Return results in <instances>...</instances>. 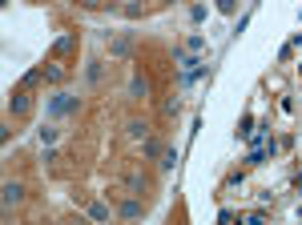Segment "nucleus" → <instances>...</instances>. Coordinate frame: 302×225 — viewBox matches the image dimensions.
I'll return each instance as SVG.
<instances>
[{
  "instance_id": "obj_1",
  "label": "nucleus",
  "mask_w": 302,
  "mask_h": 225,
  "mask_svg": "<svg viewBox=\"0 0 302 225\" xmlns=\"http://www.w3.org/2000/svg\"><path fill=\"white\" fill-rule=\"evenodd\" d=\"M8 113H16V117H20V113H28V89H24V85L12 92V101H8Z\"/></svg>"
},
{
  "instance_id": "obj_10",
  "label": "nucleus",
  "mask_w": 302,
  "mask_h": 225,
  "mask_svg": "<svg viewBox=\"0 0 302 225\" xmlns=\"http://www.w3.org/2000/svg\"><path fill=\"white\" fill-rule=\"evenodd\" d=\"M89 217H93V221H105V217H109V209L97 201V205H89Z\"/></svg>"
},
{
  "instance_id": "obj_2",
  "label": "nucleus",
  "mask_w": 302,
  "mask_h": 225,
  "mask_svg": "<svg viewBox=\"0 0 302 225\" xmlns=\"http://www.w3.org/2000/svg\"><path fill=\"white\" fill-rule=\"evenodd\" d=\"M20 197H24V189H20V185H12V181H8V185H4V205H16V201H20Z\"/></svg>"
},
{
  "instance_id": "obj_7",
  "label": "nucleus",
  "mask_w": 302,
  "mask_h": 225,
  "mask_svg": "<svg viewBox=\"0 0 302 225\" xmlns=\"http://www.w3.org/2000/svg\"><path fill=\"white\" fill-rule=\"evenodd\" d=\"M113 56H129V37H121V41H113Z\"/></svg>"
},
{
  "instance_id": "obj_3",
  "label": "nucleus",
  "mask_w": 302,
  "mask_h": 225,
  "mask_svg": "<svg viewBox=\"0 0 302 225\" xmlns=\"http://www.w3.org/2000/svg\"><path fill=\"white\" fill-rule=\"evenodd\" d=\"M49 109H52V113H69V109H77V101H73V96H56Z\"/></svg>"
},
{
  "instance_id": "obj_8",
  "label": "nucleus",
  "mask_w": 302,
  "mask_h": 225,
  "mask_svg": "<svg viewBox=\"0 0 302 225\" xmlns=\"http://www.w3.org/2000/svg\"><path fill=\"white\" fill-rule=\"evenodd\" d=\"M141 153H145V157H157V153H161V145H157L153 137H145V145H141Z\"/></svg>"
},
{
  "instance_id": "obj_6",
  "label": "nucleus",
  "mask_w": 302,
  "mask_h": 225,
  "mask_svg": "<svg viewBox=\"0 0 302 225\" xmlns=\"http://www.w3.org/2000/svg\"><path fill=\"white\" fill-rule=\"evenodd\" d=\"M129 137H149V125L145 121H129Z\"/></svg>"
},
{
  "instance_id": "obj_12",
  "label": "nucleus",
  "mask_w": 302,
  "mask_h": 225,
  "mask_svg": "<svg viewBox=\"0 0 302 225\" xmlns=\"http://www.w3.org/2000/svg\"><path fill=\"white\" fill-rule=\"evenodd\" d=\"M81 4H85V8H97V4H101V0H81Z\"/></svg>"
},
{
  "instance_id": "obj_11",
  "label": "nucleus",
  "mask_w": 302,
  "mask_h": 225,
  "mask_svg": "<svg viewBox=\"0 0 302 225\" xmlns=\"http://www.w3.org/2000/svg\"><path fill=\"white\" fill-rule=\"evenodd\" d=\"M129 92L141 101V96H145V81H141V77H133V81H129Z\"/></svg>"
},
{
  "instance_id": "obj_9",
  "label": "nucleus",
  "mask_w": 302,
  "mask_h": 225,
  "mask_svg": "<svg viewBox=\"0 0 302 225\" xmlns=\"http://www.w3.org/2000/svg\"><path fill=\"white\" fill-rule=\"evenodd\" d=\"M173 165H177V149H169V153L161 157V169H165V173H173Z\"/></svg>"
},
{
  "instance_id": "obj_5",
  "label": "nucleus",
  "mask_w": 302,
  "mask_h": 225,
  "mask_svg": "<svg viewBox=\"0 0 302 225\" xmlns=\"http://www.w3.org/2000/svg\"><path fill=\"white\" fill-rule=\"evenodd\" d=\"M73 45H77V37H60V41H56V48H52V52H56V56H65V52H69V48H73Z\"/></svg>"
},
{
  "instance_id": "obj_4",
  "label": "nucleus",
  "mask_w": 302,
  "mask_h": 225,
  "mask_svg": "<svg viewBox=\"0 0 302 225\" xmlns=\"http://www.w3.org/2000/svg\"><path fill=\"white\" fill-rule=\"evenodd\" d=\"M137 213H141V201L137 197H129L125 205H121V217H137Z\"/></svg>"
}]
</instances>
